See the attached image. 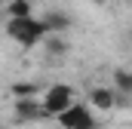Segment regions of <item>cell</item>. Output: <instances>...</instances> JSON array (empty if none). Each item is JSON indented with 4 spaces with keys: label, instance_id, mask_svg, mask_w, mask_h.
<instances>
[{
    "label": "cell",
    "instance_id": "1",
    "mask_svg": "<svg viewBox=\"0 0 132 129\" xmlns=\"http://www.w3.org/2000/svg\"><path fill=\"white\" fill-rule=\"evenodd\" d=\"M6 34H9L19 46L31 49L37 43H43L46 28H43V22H40L37 15H19V19H9V22H6Z\"/></svg>",
    "mask_w": 132,
    "mask_h": 129
},
{
    "label": "cell",
    "instance_id": "2",
    "mask_svg": "<svg viewBox=\"0 0 132 129\" xmlns=\"http://www.w3.org/2000/svg\"><path fill=\"white\" fill-rule=\"evenodd\" d=\"M77 101L74 95V86H68V83H55V86H49L43 98H40V104H43V117H59L65 108H71Z\"/></svg>",
    "mask_w": 132,
    "mask_h": 129
},
{
    "label": "cell",
    "instance_id": "3",
    "mask_svg": "<svg viewBox=\"0 0 132 129\" xmlns=\"http://www.w3.org/2000/svg\"><path fill=\"white\" fill-rule=\"evenodd\" d=\"M55 120H59L62 129H98L95 111H92L89 104H80V101H74L71 108H65Z\"/></svg>",
    "mask_w": 132,
    "mask_h": 129
},
{
    "label": "cell",
    "instance_id": "4",
    "mask_svg": "<svg viewBox=\"0 0 132 129\" xmlns=\"http://www.w3.org/2000/svg\"><path fill=\"white\" fill-rule=\"evenodd\" d=\"M89 108L98 111V114H108L117 108V89H108V86H95L89 89Z\"/></svg>",
    "mask_w": 132,
    "mask_h": 129
},
{
    "label": "cell",
    "instance_id": "5",
    "mask_svg": "<svg viewBox=\"0 0 132 129\" xmlns=\"http://www.w3.org/2000/svg\"><path fill=\"white\" fill-rule=\"evenodd\" d=\"M15 120L19 123H34V120H43V104L34 98H15Z\"/></svg>",
    "mask_w": 132,
    "mask_h": 129
},
{
    "label": "cell",
    "instance_id": "6",
    "mask_svg": "<svg viewBox=\"0 0 132 129\" xmlns=\"http://www.w3.org/2000/svg\"><path fill=\"white\" fill-rule=\"evenodd\" d=\"M43 28H46V34H65L68 28H71V19H68L62 9H52V12H46L43 19Z\"/></svg>",
    "mask_w": 132,
    "mask_h": 129
},
{
    "label": "cell",
    "instance_id": "7",
    "mask_svg": "<svg viewBox=\"0 0 132 129\" xmlns=\"http://www.w3.org/2000/svg\"><path fill=\"white\" fill-rule=\"evenodd\" d=\"M43 49H46V59H62L68 52V40L62 34H46L43 37Z\"/></svg>",
    "mask_w": 132,
    "mask_h": 129
},
{
    "label": "cell",
    "instance_id": "8",
    "mask_svg": "<svg viewBox=\"0 0 132 129\" xmlns=\"http://www.w3.org/2000/svg\"><path fill=\"white\" fill-rule=\"evenodd\" d=\"M114 89L123 95H132V71H126V68L114 71Z\"/></svg>",
    "mask_w": 132,
    "mask_h": 129
},
{
    "label": "cell",
    "instance_id": "9",
    "mask_svg": "<svg viewBox=\"0 0 132 129\" xmlns=\"http://www.w3.org/2000/svg\"><path fill=\"white\" fill-rule=\"evenodd\" d=\"M6 12H9V19L34 15V6H31V0H9V3H6Z\"/></svg>",
    "mask_w": 132,
    "mask_h": 129
},
{
    "label": "cell",
    "instance_id": "10",
    "mask_svg": "<svg viewBox=\"0 0 132 129\" xmlns=\"http://www.w3.org/2000/svg\"><path fill=\"white\" fill-rule=\"evenodd\" d=\"M37 83H31V80H19V83H12V95L15 98H34L37 95Z\"/></svg>",
    "mask_w": 132,
    "mask_h": 129
},
{
    "label": "cell",
    "instance_id": "11",
    "mask_svg": "<svg viewBox=\"0 0 132 129\" xmlns=\"http://www.w3.org/2000/svg\"><path fill=\"white\" fill-rule=\"evenodd\" d=\"M92 3H108V0H92Z\"/></svg>",
    "mask_w": 132,
    "mask_h": 129
}]
</instances>
